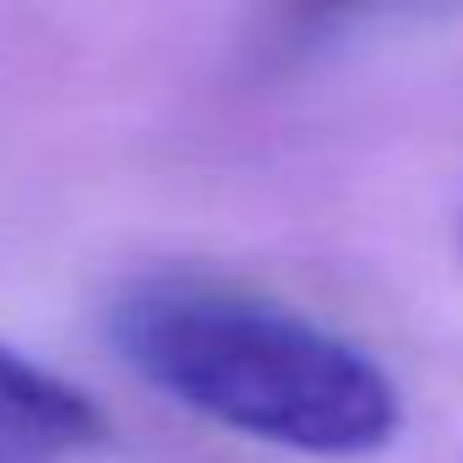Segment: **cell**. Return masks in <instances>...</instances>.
Segmentation results:
<instances>
[{
  "label": "cell",
  "instance_id": "6da1fadb",
  "mask_svg": "<svg viewBox=\"0 0 463 463\" xmlns=\"http://www.w3.org/2000/svg\"><path fill=\"white\" fill-rule=\"evenodd\" d=\"M109 344L191 414L306 458H365L403 430L398 382L365 349L262 295L153 279L109 306Z\"/></svg>",
  "mask_w": 463,
  "mask_h": 463
},
{
  "label": "cell",
  "instance_id": "7a4b0ae2",
  "mask_svg": "<svg viewBox=\"0 0 463 463\" xmlns=\"http://www.w3.org/2000/svg\"><path fill=\"white\" fill-rule=\"evenodd\" d=\"M104 436L109 420L77 382L0 344V463H77Z\"/></svg>",
  "mask_w": 463,
  "mask_h": 463
}]
</instances>
